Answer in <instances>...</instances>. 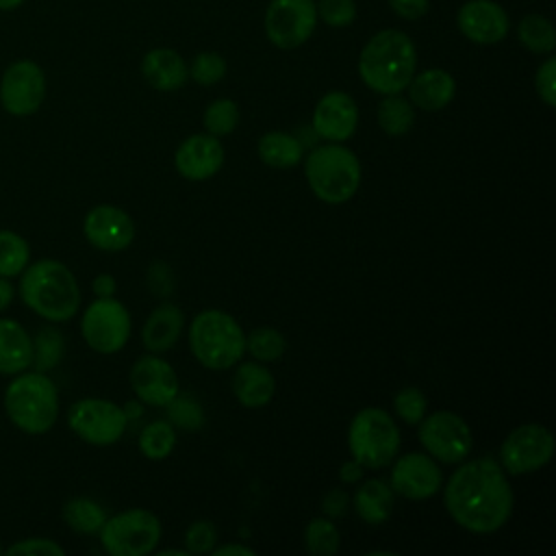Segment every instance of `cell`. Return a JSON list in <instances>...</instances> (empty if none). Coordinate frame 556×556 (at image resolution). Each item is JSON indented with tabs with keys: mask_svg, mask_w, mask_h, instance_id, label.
<instances>
[{
	"mask_svg": "<svg viewBox=\"0 0 556 556\" xmlns=\"http://www.w3.org/2000/svg\"><path fill=\"white\" fill-rule=\"evenodd\" d=\"M513 489L493 458L460 465L445 484L443 504L452 519L476 534L500 530L513 513Z\"/></svg>",
	"mask_w": 556,
	"mask_h": 556,
	"instance_id": "cell-1",
	"label": "cell"
},
{
	"mask_svg": "<svg viewBox=\"0 0 556 556\" xmlns=\"http://www.w3.org/2000/svg\"><path fill=\"white\" fill-rule=\"evenodd\" d=\"M17 278L20 298L35 315L56 324L67 321L78 313L80 287L72 269L61 261H33Z\"/></svg>",
	"mask_w": 556,
	"mask_h": 556,
	"instance_id": "cell-2",
	"label": "cell"
},
{
	"mask_svg": "<svg viewBox=\"0 0 556 556\" xmlns=\"http://www.w3.org/2000/svg\"><path fill=\"white\" fill-rule=\"evenodd\" d=\"M417 70V50L413 39L397 30L376 33L358 56V76L376 93H402Z\"/></svg>",
	"mask_w": 556,
	"mask_h": 556,
	"instance_id": "cell-3",
	"label": "cell"
},
{
	"mask_svg": "<svg viewBox=\"0 0 556 556\" xmlns=\"http://www.w3.org/2000/svg\"><path fill=\"white\" fill-rule=\"evenodd\" d=\"M2 404L9 421L26 434L48 432L59 417V391L46 371L37 369L15 374Z\"/></svg>",
	"mask_w": 556,
	"mask_h": 556,
	"instance_id": "cell-4",
	"label": "cell"
},
{
	"mask_svg": "<svg viewBox=\"0 0 556 556\" xmlns=\"http://www.w3.org/2000/svg\"><path fill=\"white\" fill-rule=\"evenodd\" d=\"M304 174L311 191L328 204L348 202L361 185V163L356 154L334 141L315 148L306 156Z\"/></svg>",
	"mask_w": 556,
	"mask_h": 556,
	"instance_id": "cell-5",
	"label": "cell"
},
{
	"mask_svg": "<svg viewBox=\"0 0 556 556\" xmlns=\"http://www.w3.org/2000/svg\"><path fill=\"white\" fill-rule=\"evenodd\" d=\"M189 345L204 367L228 369L241 361L245 334L235 317L217 308H206L191 321Z\"/></svg>",
	"mask_w": 556,
	"mask_h": 556,
	"instance_id": "cell-6",
	"label": "cell"
},
{
	"mask_svg": "<svg viewBox=\"0 0 556 556\" xmlns=\"http://www.w3.org/2000/svg\"><path fill=\"white\" fill-rule=\"evenodd\" d=\"M348 447L352 458L365 469H380L395 458L400 450V430L389 413L369 406L352 417Z\"/></svg>",
	"mask_w": 556,
	"mask_h": 556,
	"instance_id": "cell-7",
	"label": "cell"
},
{
	"mask_svg": "<svg viewBox=\"0 0 556 556\" xmlns=\"http://www.w3.org/2000/svg\"><path fill=\"white\" fill-rule=\"evenodd\" d=\"M161 541V521L146 508H130L106 517L100 543L111 556H146Z\"/></svg>",
	"mask_w": 556,
	"mask_h": 556,
	"instance_id": "cell-8",
	"label": "cell"
},
{
	"mask_svg": "<svg viewBox=\"0 0 556 556\" xmlns=\"http://www.w3.org/2000/svg\"><path fill=\"white\" fill-rule=\"evenodd\" d=\"M80 332L93 352L115 354L130 337L128 308L115 298H98L85 308L80 317Z\"/></svg>",
	"mask_w": 556,
	"mask_h": 556,
	"instance_id": "cell-9",
	"label": "cell"
},
{
	"mask_svg": "<svg viewBox=\"0 0 556 556\" xmlns=\"http://www.w3.org/2000/svg\"><path fill=\"white\" fill-rule=\"evenodd\" d=\"M124 408L102 397H83L70 406L67 426L72 432L91 445H111L126 430Z\"/></svg>",
	"mask_w": 556,
	"mask_h": 556,
	"instance_id": "cell-10",
	"label": "cell"
},
{
	"mask_svg": "<svg viewBox=\"0 0 556 556\" xmlns=\"http://www.w3.org/2000/svg\"><path fill=\"white\" fill-rule=\"evenodd\" d=\"M419 441L426 452L445 463H460L471 450V430L467 421L452 410H434L419 421Z\"/></svg>",
	"mask_w": 556,
	"mask_h": 556,
	"instance_id": "cell-11",
	"label": "cell"
},
{
	"mask_svg": "<svg viewBox=\"0 0 556 556\" xmlns=\"http://www.w3.org/2000/svg\"><path fill=\"white\" fill-rule=\"evenodd\" d=\"M315 26V0H271L265 11V35L280 50H293L306 43Z\"/></svg>",
	"mask_w": 556,
	"mask_h": 556,
	"instance_id": "cell-12",
	"label": "cell"
},
{
	"mask_svg": "<svg viewBox=\"0 0 556 556\" xmlns=\"http://www.w3.org/2000/svg\"><path fill=\"white\" fill-rule=\"evenodd\" d=\"M46 98V74L30 61H13L0 78V104L9 115L26 117L39 111Z\"/></svg>",
	"mask_w": 556,
	"mask_h": 556,
	"instance_id": "cell-13",
	"label": "cell"
},
{
	"mask_svg": "<svg viewBox=\"0 0 556 556\" xmlns=\"http://www.w3.org/2000/svg\"><path fill=\"white\" fill-rule=\"evenodd\" d=\"M554 456V437L541 424L517 426L502 443L500 458L508 473H530Z\"/></svg>",
	"mask_w": 556,
	"mask_h": 556,
	"instance_id": "cell-14",
	"label": "cell"
},
{
	"mask_svg": "<svg viewBox=\"0 0 556 556\" xmlns=\"http://www.w3.org/2000/svg\"><path fill=\"white\" fill-rule=\"evenodd\" d=\"M87 241L104 252L126 250L135 239V224L126 211L113 204L93 206L83 222Z\"/></svg>",
	"mask_w": 556,
	"mask_h": 556,
	"instance_id": "cell-15",
	"label": "cell"
},
{
	"mask_svg": "<svg viewBox=\"0 0 556 556\" xmlns=\"http://www.w3.org/2000/svg\"><path fill=\"white\" fill-rule=\"evenodd\" d=\"M441 469L432 456L408 452L391 469V489L408 500H428L441 489Z\"/></svg>",
	"mask_w": 556,
	"mask_h": 556,
	"instance_id": "cell-16",
	"label": "cell"
},
{
	"mask_svg": "<svg viewBox=\"0 0 556 556\" xmlns=\"http://www.w3.org/2000/svg\"><path fill=\"white\" fill-rule=\"evenodd\" d=\"M456 24L469 41L480 46L500 43L510 30L508 13L493 0H467L456 13Z\"/></svg>",
	"mask_w": 556,
	"mask_h": 556,
	"instance_id": "cell-17",
	"label": "cell"
},
{
	"mask_svg": "<svg viewBox=\"0 0 556 556\" xmlns=\"http://www.w3.org/2000/svg\"><path fill=\"white\" fill-rule=\"evenodd\" d=\"M130 387L141 402L165 406L178 393V376L167 361L146 354L130 369Z\"/></svg>",
	"mask_w": 556,
	"mask_h": 556,
	"instance_id": "cell-18",
	"label": "cell"
},
{
	"mask_svg": "<svg viewBox=\"0 0 556 556\" xmlns=\"http://www.w3.org/2000/svg\"><path fill=\"white\" fill-rule=\"evenodd\" d=\"M358 124V106L345 91H328L313 111V130L321 139L341 143L350 139Z\"/></svg>",
	"mask_w": 556,
	"mask_h": 556,
	"instance_id": "cell-19",
	"label": "cell"
},
{
	"mask_svg": "<svg viewBox=\"0 0 556 556\" xmlns=\"http://www.w3.org/2000/svg\"><path fill=\"white\" fill-rule=\"evenodd\" d=\"M174 165L187 180H206L224 165V146L215 135H191L178 146Z\"/></svg>",
	"mask_w": 556,
	"mask_h": 556,
	"instance_id": "cell-20",
	"label": "cell"
},
{
	"mask_svg": "<svg viewBox=\"0 0 556 556\" xmlns=\"http://www.w3.org/2000/svg\"><path fill=\"white\" fill-rule=\"evenodd\" d=\"M408 100L421 111H439L447 106L456 93V80L441 67L424 70L406 85Z\"/></svg>",
	"mask_w": 556,
	"mask_h": 556,
	"instance_id": "cell-21",
	"label": "cell"
},
{
	"mask_svg": "<svg viewBox=\"0 0 556 556\" xmlns=\"http://www.w3.org/2000/svg\"><path fill=\"white\" fill-rule=\"evenodd\" d=\"M141 74L159 91H176L189 78V65L172 48H154L141 59Z\"/></svg>",
	"mask_w": 556,
	"mask_h": 556,
	"instance_id": "cell-22",
	"label": "cell"
},
{
	"mask_svg": "<svg viewBox=\"0 0 556 556\" xmlns=\"http://www.w3.org/2000/svg\"><path fill=\"white\" fill-rule=\"evenodd\" d=\"M33 365V337L11 317H0V374L15 376Z\"/></svg>",
	"mask_w": 556,
	"mask_h": 556,
	"instance_id": "cell-23",
	"label": "cell"
},
{
	"mask_svg": "<svg viewBox=\"0 0 556 556\" xmlns=\"http://www.w3.org/2000/svg\"><path fill=\"white\" fill-rule=\"evenodd\" d=\"M232 391L239 404L261 408L271 402L276 393L274 374L258 363H241L232 376Z\"/></svg>",
	"mask_w": 556,
	"mask_h": 556,
	"instance_id": "cell-24",
	"label": "cell"
},
{
	"mask_svg": "<svg viewBox=\"0 0 556 556\" xmlns=\"http://www.w3.org/2000/svg\"><path fill=\"white\" fill-rule=\"evenodd\" d=\"M182 326H185V315L180 306L163 302L150 313L148 321L143 324L141 341L154 354L167 352L178 341Z\"/></svg>",
	"mask_w": 556,
	"mask_h": 556,
	"instance_id": "cell-25",
	"label": "cell"
},
{
	"mask_svg": "<svg viewBox=\"0 0 556 556\" xmlns=\"http://www.w3.org/2000/svg\"><path fill=\"white\" fill-rule=\"evenodd\" d=\"M354 508L367 523H384L393 510V489L378 480H365L354 493Z\"/></svg>",
	"mask_w": 556,
	"mask_h": 556,
	"instance_id": "cell-26",
	"label": "cell"
},
{
	"mask_svg": "<svg viewBox=\"0 0 556 556\" xmlns=\"http://www.w3.org/2000/svg\"><path fill=\"white\" fill-rule=\"evenodd\" d=\"M258 156L269 167L287 169L302 161V143L289 132L271 130L258 139Z\"/></svg>",
	"mask_w": 556,
	"mask_h": 556,
	"instance_id": "cell-27",
	"label": "cell"
},
{
	"mask_svg": "<svg viewBox=\"0 0 556 556\" xmlns=\"http://www.w3.org/2000/svg\"><path fill=\"white\" fill-rule=\"evenodd\" d=\"M378 124L387 135H404L415 124V106L400 93H389L378 104Z\"/></svg>",
	"mask_w": 556,
	"mask_h": 556,
	"instance_id": "cell-28",
	"label": "cell"
},
{
	"mask_svg": "<svg viewBox=\"0 0 556 556\" xmlns=\"http://www.w3.org/2000/svg\"><path fill=\"white\" fill-rule=\"evenodd\" d=\"M63 519L74 532L93 534L100 532L102 523L106 521V513L89 497H72L63 504Z\"/></svg>",
	"mask_w": 556,
	"mask_h": 556,
	"instance_id": "cell-29",
	"label": "cell"
},
{
	"mask_svg": "<svg viewBox=\"0 0 556 556\" xmlns=\"http://www.w3.org/2000/svg\"><path fill=\"white\" fill-rule=\"evenodd\" d=\"M519 43L534 54H549L556 48V33L547 17L530 13L517 26Z\"/></svg>",
	"mask_w": 556,
	"mask_h": 556,
	"instance_id": "cell-30",
	"label": "cell"
},
{
	"mask_svg": "<svg viewBox=\"0 0 556 556\" xmlns=\"http://www.w3.org/2000/svg\"><path fill=\"white\" fill-rule=\"evenodd\" d=\"M30 263L28 241L13 230L0 228V276L17 278Z\"/></svg>",
	"mask_w": 556,
	"mask_h": 556,
	"instance_id": "cell-31",
	"label": "cell"
},
{
	"mask_svg": "<svg viewBox=\"0 0 556 556\" xmlns=\"http://www.w3.org/2000/svg\"><path fill=\"white\" fill-rule=\"evenodd\" d=\"M65 339L54 326H43L33 337V365L37 371H50L63 358Z\"/></svg>",
	"mask_w": 556,
	"mask_h": 556,
	"instance_id": "cell-32",
	"label": "cell"
},
{
	"mask_svg": "<svg viewBox=\"0 0 556 556\" xmlns=\"http://www.w3.org/2000/svg\"><path fill=\"white\" fill-rule=\"evenodd\" d=\"M176 445V432L169 421H152L139 434V450L150 460H163Z\"/></svg>",
	"mask_w": 556,
	"mask_h": 556,
	"instance_id": "cell-33",
	"label": "cell"
},
{
	"mask_svg": "<svg viewBox=\"0 0 556 556\" xmlns=\"http://www.w3.org/2000/svg\"><path fill=\"white\" fill-rule=\"evenodd\" d=\"M304 545L308 554L332 556L339 549V530L330 519H313L304 530Z\"/></svg>",
	"mask_w": 556,
	"mask_h": 556,
	"instance_id": "cell-34",
	"label": "cell"
},
{
	"mask_svg": "<svg viewBox=\"0 0 556 556\" xmlns=\"http://www.w3.org/2000/svg\"><path fill=\"white\" fill-rule=\"evenodd\" d=\"M202 124L206 128L208 135L222 137L235 130V126L239 124V106L235 100L230 98H217L213 100L202 117Z\"/></svg>",
	"mask_w": 556,
	"mask_h": 556,
	"instance_id": "cell-35",
	"label": "cell"
},
{
	"mask_svg": "<svg viewBox=\"0 0 556 556\" xmlns=\"http://www.w3.org/2000/svg\"><path fill=\"white\" fill-rule=\"evenodd\" d=\"M285 337L276 330V328H269V326H263V328H256L252 330L248 337H245V350L263 361V363H269V361H278L282 354H285Z\"/></svg>",
	"mask_w": 556,
	"mask_h": 556,
	"instance_id": "cell-36",
	"label": "cell"
},
{
	"mask_svg": "<svg viewBox=\"0 0 556 556\" xmlns=\"http://www.w3.org/2000/svg\"><path fill=\"white\" fill-rule=\"evenodd\" d=\"M167 417L172 426L185 428V430H198L204 424V413L200 408V404L189 397V395H180L176 393L167 404Z\"/></svg>",
	"mask_w": 556,
	"mask_h": 556,
	"instance_id": "cell-37",
	"label": "cell"
},
{
	"mask_svg": "<svg viewBox=\"0 0 556 556\" xmlns=\"http://www.w3.org/2000/svg\"><path fill=\"white\" fill-rule=\"evenodd\" d=\"M189 76L198 85H217L226 76V59L219 52H200L189 65Z\"/></svg>",
	"mask_w": 556,
	"mask_h": 556,
	"instance_id": "cell-38",
	"label": "cell"
},
{
	"mask_svg": "<svg viewBox=\"0 0 556 556\" xmlns=\"http://www.w3.org/2000/svg\"><path fill=\"white\" fill-rule=\"evenodd\" d=\"M317 17L332 28H345L356 17V2L354 0H317L315 2Z\"/></svg>",
	"mask_w": 556,
	"mask_h": 556,
	"instance_id": "cell-39",
	"label": "cell"
},
{
	"mask_svg": "<svg viewBox=\"0 0 556 556\" xmlns=\"http://www.w3.org/2000/svg\"><path fill=\"white\" fill-rule=\"evenodd\" d=\"M393 406H395V413L410 426L419 424L426 415V406H428V400L426 395L415 389V387H406L402 389L395 397H393Z\"/></svg>",
	"mask_w": 556,
	"mask_h": 556,
	"instance_id": "cell-40",
	"label": "cell"
},
{
	"mask_svg": "<svg viewBox=\"0 0 556 556\" xmlns=\"http://www.w3.org/2000/svg\"><path fill=\"white\" fill-rule=\"evenodd\" d=\"M7 554H11V556H63L65 549L52 539L28 536V539H20L13 545H9Z\"/></svg>",
	"mask_w": 556,
	"mask_h": 556,
	"instance_id": "cell-41",
	"label": "cell"
},
{
	"mask_svg": "<svg viewBox=\"0 0 556 556\" xmlns=\"http://www.w3.org/2000/svg\"><path fill=\"white\" fill-rule=\"evenodd\" d=\"M215 541H217V530L211 521L200 519L187 528L185 543L189 554H208L215 547Z\"/></svg>",
	"mask_w": 556,
	"mask_h": 556,
	"instance_id": "cell-42",
	"label": "cell"
},
{
	"mask_svg": "<svg viewBox=\"0 0 556 556\" xmlns=\"http://www.w3.org/2000/svg\"><path fill=\"white\" fill-rule=\"evenodd\" d=\"M534 87L539 98L547 106H556V59L547 56L534 76Z\"/></svg>",
	"mask_w": 556,
	"mask_h": 556,
	"instance_id": "cell-43",
	"label": "cell"
},
{
	"mask_svg": "<svg viewBox=\"0 0 556 556\" xmlns=\"http://www.w3.org/2000/svg\"><path fill=\"white\" fill-rule=\"evenodd\" d=\"M387 2L393 9V13L404 20H417L426 15L430 7V0H387Z\"/></svg>",
	"mask_w": 556,
	"mask_h": 556,
	"instance_id": "cell-44",
	"label": "cell"
},
{
	"mask_svg": "<svg viewBox=\"0 0 556 556\" xmlns=\"http://www.w3.org/2000/svg\"><path fill=\"white\" fill-rule=\"evenodd\" d=\"M321 510L328 517H341L348 510V493L343 489H332L330 493H326L321 502Z\"/></svg>",
	"mask_w": 556,
	"mask_h": 556,
	"instance_id": "cell-45",
	"label": "cell"
},
{
	"mask_svg": "<svg viewBox=\"0 0 556 556\" xmlns=\"http://www.w3.org/2000/svg\"><path fill=\"white\" fill-rule=\"evenodd\" d=\"M91 289H93V293L98 298H113V293L117 289V282H115V278L111 274H98L93 278V282H91Z\"/></svg>",
	"mask_w": 556,
	"mask_h": 556,
	"instance_id": "cell-46",
	"label": "cell"
},
{
	"mask_svg": "<svg viewBox=\"0 0 556 556\" xmlns=\"http://www.w3.org/2000/svg\"><path fill=\"white\" fill-rule=\"evenodd\" d=\"M363 469H365V467L352 458L350 463H343V465H341L339 478H341V482H348V484L358 482V480L363 478Z\"/></svg>",
	"mask_w": 556,
	"mask_h": 556,
	"instance_id": "cell-47",
	"label": "cell"
},
{
	"mask_svg": "<svg viewBox=\"0 0 556 556\" xmlns=\"http://www.w3.org/2000/svg\"><path fill=\"white\" fill-rule=\"evenodd\" d=\"M213 556H254L256 552L252 547H245V545H222V547H213L211 549Z\"/></svg>",
	"mask_w": 556,
	"mask_h": 556,
	"instance_id": "cell-48",
	"label": "cell"
},
{
	"mask_svg": "<svg viewBox=\"0 0 556 556\" xmlns=\"http://www.w3.org/2000/svg\"><path fill=\"white\" fill-rule=\"evenodd\" d=\"M13 298H15V287L11 285V278L0 276V313L11 306Z\"/></svg>",
	"mask_w": 556,
	"mask_h": 556,
	"instance_id": "cell-49",
	"label": "cell"
},
{
	"mask_svg": "<svg viewBox=\"0 0 556 556\" xmlns=\"http://www.w3.org/2000/svg\"><path fill=\"white\" fill-rule=\"evenodd\" d=\"M124 415H126V419H135V417L141 415V406L135 404V402H128V404L124 406Z\"/></svg>",
	"mask_w": 556,
	"mask_h": 556,
	"instance_id": "cell-50",
	"label": "cell"
},
{
	"mask_svg": "<svg viewBox=\"0 0 556 556\" xmlns=\"http://www.w3.org/2000/svg\"><path fill=\"white\" fill-rule=\"evenodd\" d=\"M24 0H0V11H13L22 4Z\"/></svg>",
	"mask_w": 556,
	"mask_h": 556,
	"instance_id": "cell-51",
	"label": "cell"
},
{
	"mask_svg": "<svg viewBox=\"0 0 556 556\" xmlns=\"http://www.w3.org/2000/svg\"><path fill=\"white\" fill-rule=\"evenodd\" d=\"M159 556H189V549H161Z\"/></svg>",
	"mask_w": 556,
	"mask_h": 556,
	"instance_id": "cell-52",
	"label": "cell"
},
{
	"mask_svg": "<svg viewBox=\"0 0 556 556\" xmlns=\"http://www.w3.org/2000/svg\"><path fill=\"white\" fill-rule=\"evenodd\" d=\"M369 556H395V552H369Z\"/></svg>",
	"mask_w": 556,
	"mask_h": 556,
	"instance_id": "cell-53",
	"label": "cell"
},
{
	"mask_svg": "<svg viewBox=\"0 0 556 556\" xmlns=\"http://www.w3.org/2000/svg\"><path fill=\"white\" fill-rule=\"evenodd\" d=\"M2 552H4V549H2V543H0V554H2Z\"/></svg>",
	"mask_w": 556,
	"mask_h": 556,
	"instance_id": "cell-54",
	"label": "cell"
}]
</instances>
